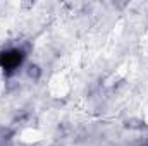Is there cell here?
Returning <instances> with one entry per match:
<instances>
[{
  "mask_svg": "<svg viewBox=\"0 0 148 146\" xmlns=\"http://www.w3.org/2000/svg\"><path fill=\"white\" fill-rule=\"evenodd\" d=\"M23 62V53L19 50H7L0 53V67L3 71H14Z\"/></svg>",
  "mask_w": 148,
  "mask_h": 146,
  "instance_id": "1",
  "label": "cell"
}]
</instances>
